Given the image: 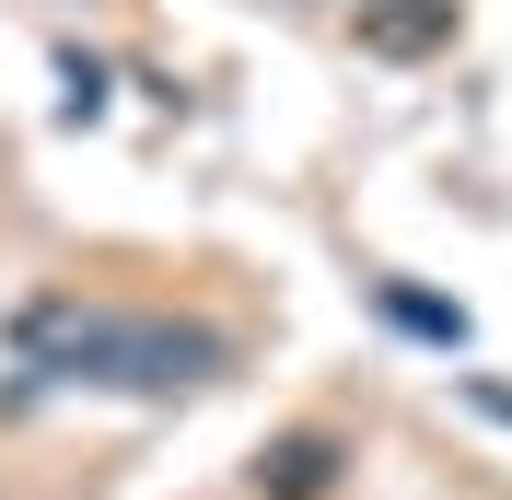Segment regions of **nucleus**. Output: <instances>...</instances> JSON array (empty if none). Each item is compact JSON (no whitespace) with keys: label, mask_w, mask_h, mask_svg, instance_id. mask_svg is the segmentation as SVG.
Listing matches in <instances>:
<instances>
[{"label":"nucleus","mask_w":512,"mask_h":500,"mask_svg":"<svg viewBox=\"0 0 512 500\" xmlns=\"http://www.w3.org/2000/svg\"><path fill=\"white\" fill-rule=\"evenodd\" d=\"M338 466H350L338 431H291V442L256 454V489H268V500H326V489H338Z\"/></svg>","instance_id":"2"},{"label":"nucleus","mask_w":512,"mask_h":500,"mask_svg":"<svg viewBox=\"0 0 512 500\" xmlns=\"http://www.w3.org/2000/svg\"><path fill=\"white\" fill-rule=\"evenodd\" d=\"M361 35H373L384 59H419V47H443V35H454V0H408V12H361Z\"/></svg>","instance_id":"3"},{"label":"nucleus","mask_w":512,"mask_h":500,"mask_svg":"<svg viewBox=\"0 0 512 500\" xmlns=\"http://www.w3.org/2000/svg\"><path fill=\"white\" fill-rule=\"evenodd\" d=\"M12 361L35 384H117V396H175V384H210L233 361L222 326H175V314H117V303H70V291H35L12 314Z\"/></svg>","instance_id":"1"},{"label":"nucleus","mask_w":512,"mask_h":500,"mask_svg":"<svg viewBox=\"0 0 512 500\" xmlns=\"http://www.w3.org/2000/svg\"><path fill=\"white\" fill-rule=\"evenodd\" d=\"M384 314H396V326H408V338H466V314H454V303H431V291H408V280H384Z\"/></svg>","instance_id":"4"}]
</instances>
